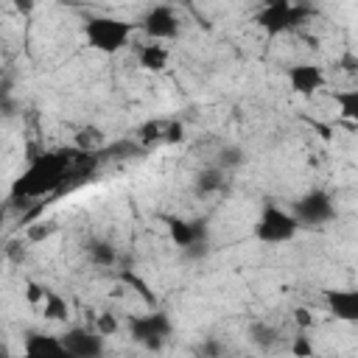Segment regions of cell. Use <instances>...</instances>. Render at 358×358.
<instances>
[{
	"instance_id": "obj_1",
	"label": "cell",
	"mask_w": 358,
	"mask_h": 358,
	"mask_svg": "<svg viewBox=\"0 0 358 358\" xmlns=\"http://www.w3.org/2000/svg\"><path fill=\"white\" fill-rule=\"evenodd\" d=\"M81 157L78 148H59V151H45L39 157H31L28 168L11 182V201H28V199H42L56 193L59 187L67 185L76 159Z\"/></svg>"
},
{
	"instance_id": "obj_2",
	"label": "cell",
	"mask_w": 358,
	"mask_h": 358,
	"mask_svg": "<svg viewBox=\"0 0 358 358\" xmlns=\"http://www.w3.org/2000/svg\"><path fill=\"white\" fill-rule=\"evenodd\" d=\"M134 34V25L117 17H90L84 25V36L98 53H120Z\"/></svg>"
},
{
	"instance_id": "obj_3",
	"label": "cell",
	"mask_w": 358,
	"mask_h": 358,
	"mask_svg": "<svg viewBox=\"0 0 358 358\" xmlns=\"http://www.w3.org/2000/svg\"><path fill=\"white\" fill-rule=\"evenodd\" d=\"M313 14H316V11H313L310 6H305V3L274 0V3H268V6H263V8L257 11L255 22H257L266 34L277 36V34H285V31H296V28H302Z\"/></svg>"
},
{
	"instance_id": "obj_4",
	"label": "cell",
	"mask_w": 358,
	"mask_h": 358,
	"mask_svg": "<svg viewBox=\"0 0 358 358\" xmlns=\"http://www.w3.org/2000/svg\"><path fill=\"white\" fill-rule=\"evenodd\" d=\"M299 229L302 227L296 224V218L291 215V210H285V207H280L274 201L263 204V210H260V215L255 221V238L260 243H266V246L288 243V241L296 238Z\"/></svg>"
},
{
	"instance_id": "obj_5",
	"label": "cell",
	"mask_w": 358,
	"mask_h": 358,
	"mask_svg": "<svg viewBox=\"0 0 358 358\" xmlns=\"http://www.w3.org/2000/svg\"><path fill=\"white\" fill-rule=\"evenodd\" d=\"M126 330L140 347H145L148 352H159L165 347V341L171 338V333H173V322H171V316L165 310L154 308L148 313L129 316L126 319Z\"/></svg>"
},
{
	"instance_id": "obj_6",
	"label": "cell",
	"mask_w": 358,
	"mask_h": 358,
	"mask_svg": "<svg viewBox=\"0 0 358 358\" xmlns=\"http://www.w3.org/2000/svg\"><path fill=\"white\" fill-rule=\"evenodd\" d=\"M291 215L296 218L299 227H324L336 218V201L327 190H308L299 196L291 207Z\"/></svg>"
},
{
	"instance_id": "obj_7",
	"label": "cell",
	"mask_w": 358,
	"mask_h": 358,
	"mask_svg": "<svg viewBox=\"0 0 358 358\" xmlns=\"http://www.w3.org/2000/svg\"><path fill=\"white\" fill-rule=\"evenodd\" d=\"M168 224V238L173 246L190 252V255H204L207 246V227L204 221H185V218H165Z\"/></svg>"
},
{
	"instance_id": "obj_8",
	"label": "cell",
	"mask_w": 358,
	"mask_h": 358,
	"mask_svg": "<svg viewBox=\"0 0 358 358\" xmlns=\"http://www.w3.org/2000/svg\"><path fill=\"white\" fill-rule=\"evenodd\" d=\"M62 341H64V347L73 358H103V352H106L103 336L95 327L76 324L67 333H62Z\"/></svg>"
},
{
	"instance_id": "obj_9",
	"label": "cell",
	"mask_w": 358,
	"mask_h": 358,
	"mask_svg": "<svg viewBox=\"0 0 358 358\" xmlns=\"http://www.w3.org/2000/svg\"><path fill=\"white\" fill-rule=\"evenodd\" d=\"M140 28L145 31V36L151 42H165V39L179 36V17H176V11L171 6H151L143 14Z\"/></svg>"
},
{
	"instance_id": "obj_10",
	"label": "cell",
	"mask_w": 358,
	"mask_h": 358,
	"mask_svg": "<svg viewBox=\"0 0 358 358\" xmlns=\"http://www.w3.org/2000/svg\"><path fill=\"white\" fill-rule=\"evenodd\" d=\"M22 358H73L62 341V336L53 333H28L22 341Z\"/></svg>"
},
{
	"instance_id": "obj_11",
	"label": "cell",
	"mask_w": 358,
	"mask_h": 358,
	"mask_svg": "<svg viewBox=\"0 0 358 358\" xmlns=\"http://www.w3.org/2000/svg\"><path fill=\"white\" fill-rule=\"evenodd\" d=\"M324 81H327V76H324V70L319 64H308L305 62V64H294L288 70V84H291V90L296 95H313V92H319L324 87Z\"/></svg>"
},
{
	"instance_id": "obj_12",
	"label": "cell",
	"mask_w": 358,
	"mask_h": 358,
	"mask_svg": "<svg viewBox=\"0 0 358 358\" xmlns=\"http://www.w3.org/2000/svg\"><path fill=\"white\" fill-rule=\"evenodd\" d=\"M327 310L341 322H358V291L355 288H333L324 291Z\"/></svg>"
},
{
	"instance_id": "obj_13",
	"label": "cell",
	"mask_w": 358,
	"mask_h": 358,
	"mask_svg": "<svg viewBox=\"0 0 358 358\" xmlns=\"http://www.w3.org/2000/svg\"><path fill=\"white\" fill-rule=\"evenodd\" d=\"M137 59H140V67L143 70H151V73H159L168 67V48L159 45V42H145L137 48Z\"/></svg>"
},
{
	"instance_id": "obj_14",
	"label": "cell",
	"mask_w": 358,
	"mask_h": 358,
	"mask_svg": "<svg viewBox=\"0 0 358 358\" xmlns=\"http://www.w3.org/2000/svg\"><path fill=\"white\" fill-rule=\"evenodd\" d=\"M249 341H252L257 350L268 352V350H274V347L280 344V330H277L274 324H268V322H252V324H249Z\"/></svg>"
},
{
	"instance_id": "obj_15",
	"label": "cell",
	"mask_w": 358,
	"mask_h": 358,
	"mask_svg": "<svg viewBox=\"0 0 358 358\" xmlns=\"http://www.w3.org/2000/svg\"><path fill=\"white\" fill-rule=\"evenodd\" d=\"M87 257H90V263L98 266V268H112L115 260H117V252H115V246H112L109 241L92 238V241H87Z\"/></svg>"
},
{
	"instance_id": "obj_16",
	"label": "cell",
	"mask_w": 358,
	"mask_h": 358,
	"mask_svg": "<svg viewBox=\"0 0 358 358\" xmlns=\"http://www.w3.org/2000/svg\"><path fill=\"white\" fill-rule=\"evenodd\" d=\"M224 187V171L221 168H204V171H199V176H196V185H193V190L199 193V196H210V193H218Z\"/></svg>"
},
{
	"instance_id": "obj_17",
	"label": "cell",
	"mask_w": 358,
	"mask_h": 358,
	"mask_svg": "<svg viewBox=\"0 0 358 358\" xmlns=\"http://www.w3.org/2000/svg\"><path fill=\"white\" fill-rule=\"evenodd\" d=\"M42 316L45 319H50V322H62V319H67V302L56 294V291H50L48 288V294H45V299H42Z\"/></svg>"
},
{
	"instance_id": "obj_18",
	"label": "cell",
	"mask_w": 358,
	"mask_h": 358,
	"mask_svg": "<svg viewBox=\"0 0 358 358\" xmlns=\"http://www.w3.org/2000/svg\"><path fill=\"white\" fill-rule=\"evenodd\" d=\"M333 98L344 120H358V90H338Z\"/></svg>"
},
{
	"instance_id": "obj_19",
	"label": "cell",
	"mask_w": 358,
	"mask_h": 358,
	"mask_svg": "<svg viewBox=\"0 0 358 358\" xmlns=\"http://www.w3.org/2000/svg\"><path fill=\"white\" fill-rule=\"evenodd\" d=\"M101 143H103V134H101V129H95V126L81 129L78 137H76V148H78L81 154H92Z\"/></svg>"
},
{
	"instance_id": "obj_20",
	"label": "cell",
	"mask_w": 358,
	"mask_h": 358,
	"mask_svg": "<svg viewBox=\"0 0 358 358\" xmlns=\"http://www.w3.org/2000/svg\"><path fill=\"white\" fill-rule=\"evenodd\" d=\"M120 280H123L126 285H131V288H134V291H137V294H140V296H143L148 305H154V294H151L148 282H145L140 274H134L131 268H126V271H120Z\"/></svg>"
},
{
	"instance_id": "obj_21",
	"label": "cell",
	"mask_w": 358,
	"mask_h": 358,
	"mask_svg": "<svg viewBox=\"0 0 358 358\" xmlns=\"http://www.w3.org/2000/svg\"><path fill=\"white\" fill-rule=\"evenodd\" d=\"M241 162H243V151L235 148V145H227V148H221V154H218V165H215V168L227 171V168H238Z\"/></svg>"
},
{
	"instance_id": "obj_22",
	"label": "cell",
	"mask_w": 358,
	"mask_h": 358,
	"mask_svg": "<svg viewBox=\"0 0 358 358\" xmlns=\"http://www.w3.org/2000/svg\"><path fill=\"white\" fill-rule=\"evenodd\" d=\"M291 355H294V358H313V355H316V347H313V341H310L305 333H299V336H294V341H291Z\"/></svg>"
},
{
	"instance_id": "obj_23",
	"label": "cell",
	"mask_w": 358,
	"mask_h": 358,
	"mask_svg": "<svg viewBox=\"0 0 358 358\" xmlns=\"http://www.w3.org/2000/svg\"><path fill=\"white\" fill-rule=\"evenodd\" d=\"M95 330H98L101 336H115V333L120 330V322L112 316V310H103V313H98V319H95Z\"/></svg>"
},
{
	"instance_id": "obj_24",
	"label": "cell",
	"mask_w": 358,
	"mask_h": 358,
	"mask_svg": "<svg viewBox=\"0 0 358 358\" xmlns=\"http://www.w3.org/2000/svg\"><path fill=\"white\" fill-rule=\"evenodd\" d=\"M196 352H199V358H224L227 355V350H224V344L218 338H204L196 347Z\"/></svg>"
},
{
	"instance_id": "obj_25",
	"label": "cell",
	"mask_w": 358,
	"mask_h": 358,
	"mask_svg": "<svg viewBox=\"0 0 358 358\" xmlns=\"http://www.w3.org/2000/svg\"><path fill=\"white\" fill-rule=\"evenodd\" d=\"M45 294H48V288H45V285H39V282H34V280H28V282H25V296H28V302H31V305H42Z\"/></svg>"
},
{
	"instance_id": "obj_26",
	"label": "cell",
	"mask_w": 358,
	"mask_h": 358,
	"mask_svg": "<svg viewBox=\"0 0 358 358\" xmlns=\"http://www.w3.org/2000/svg\"><path fill=\"white\" fill-rule=\"evenodd\" d=\"M294 322H296V327H299V333H308L310 327H313V313L308 310V308H294Z\"/></svg>"
},
{
	"instance_id": "obj_27",
	"label": "cell",
	"mask_w": 358,
	"mask_h": 358,
	"mask_svg": "<svg viewBox=\"0 0 358 358\" xmlns=\"http://www.w3.org/2000/svg\"><path fill=\"white\" fill-rule=\"evenodd\" d=\"M0 78H3V76H0Z\"/></svg>"
}]
</instances>
